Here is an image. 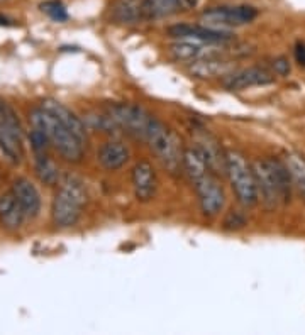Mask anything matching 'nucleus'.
Wrapping results in <instances>:
<instances>
[{
    "instance_id": "obj_22",
    "label": "nucleus",
    "mask_w": 305,
    "mask_h": 335,
    "mask_svg": "<svg viewBox=\"0 0 305 335\" xmlns=\"http://www.w3.org/2000/svg\"><path fill=\"white\" fill-rule=\"evenodd\" d=\"M36 175L41 180V183L48 184V186L58 184L61 180L58 164L53 161V157L48 153L36 154Z\"/></svg>"
},
{
    "instance_id": "obj_19",
    "label": "nucleus",
    "mask_w": 305,
    "mask_h": 335,
    "mask_svg": "<svg viewBox=\"0 0 305 335\" xmlns=\"http://www.w3.org/2000/svg\"><path fill=\"white\" fill-rule=\"evenodd\" d=\"M231 70V65L221 58H216L212 54L202 56L198 59H194L190 65V73L197 78H214V77H225Z\"/></svg>"
},
{
    "instance_id": "obj_15",
    "label": "nucleus",
    "mask_w": 305,
    "mask_h": 335,
    "mask_svg": "<svg viewBox=\"0 0 305 335\" xmlns=\"http://www.w3.org/2000/svg\"><path fill=\"white\" fill-rule=\"evenodd\" d=\"M41 107L44 108V110H48L51 115H55L56 119L59 120V122L63 124V126L66 127L68 130H70L73 135H77L78 139H80L82 142H86V129H85V124L82 122V119L78 117L75 112H71L70 108L66 107V105H63L61 102L58 100H53V99H48V100H43L41 102Z\"/></svg>"
},
{
    "instance_id": "obj_10",
    "label": "nucleus",
    "mask_w": 305,
    "mask_h": 335,
    "mask_svg": "<svg viewBox=\"0 0 305 335\" xmlns=\"http://www.w3.org/2000/svg\"><path fill=\"white\" fill-rule=\"evenodd\" d=\"M107 112L115 122L117 129H122L124 132L141 139H144L148 124L153 119V115H149L144 108L134 103H115Z\"/></svg>"
},
{
    "instance_id": "obj_1",
    "label": "nucleus",
    "mask_w": 305,
    "mask_h": 335,
    "mask_svg": "<svg viewBox=\"0 0 305 335\" xmlns=\"http://www.w3.org/2000/svg\"><path fill=\"white\" fill-rule=\"evenodd\" d=\"M197 3L198 0H112L109 14L119 24H139L185 14Z\"/></svg>"
},
{
    "instance_id": "obj_9",
    "label": "nucleus",
    "mask_w": 305,
    "mask_h": 335,
    "mask_svg": "<svg viewBox=\"0 0 305 335\" xmlns=\"http://www.w3.org/2000/svg\"><path fill=\"white\" fill-rule=\"evenodd\" d=\"M190 181L194 184L195 191H197L202 213L205 217H216L224 208L225 195L221 183L214 176V173L210 169H207V171L200 173L198 176L192 178Z\"/></svg>"
},
{
    "instance_id": "obj_6",
    "label": "nucleus",
    "mask_w": 305,
    "mask_h": 335,
    "mask_svg": "<svg viewBox=\"0 0 305 335\" xmlns=\"http://www.w3.org/2000/svg\"><path fill=\"white\" fill-rule=\"evenodd\" d=\"M225 175L231 181L237 202L243 206H254L258 203V186H256L253 166L239 151H225Z\"/></svg>"
},
{
    "instance_id": "obj_12",
    "label": "nucleus",
    "mask_w": 305,
    "mask_h": 335,
    "mask_svg": "<svg viewBox=\"0 0 305 335\" xmlns=\"http://www.w3.org/2000/svg\"><path fill=\"white\" fill-rule=\"evenodd\" d=\"M273 80L275 78L266 70L258 66H251V68H243V70L227 73L224 77V80H222V85L227 90H244V88H251V86L270 85L273 83Z\"/></svg>"
},
{
    "instance_id": "obj_21",
    "label": "nucleus",
    "mask_w": 305,
    "mask_h": 335,
    "mask_svg": "<svg viewBox=\"0 0 305 335\" xmlns=\"http://www.w3.org/2000/svg\"><path fill=\"white\" fill-rule=\"evenodd\" d=\"M169 52L178 61H194L205 56V48H203V43H198V41L180 39L178 43L169 46Z\"/></svg>"
},
{
    "instance_id": "obj_8",
    "label": "nucleus",
    "mask_w": 305,
    "mask_h": 335,
    "mask_svg": "<svg viewBox=\"0 0 305 335\" xmlns=\"http://www.w3.org/2000/svg\"><path fill=\"white\" fill-rule=\"evenodd\" d=\"M258 17V10L253 5H221L210 7L200 14V21L203 26L214 29L224 27H241V26L251 24Z\"/></svg>"
},
{
    "instance_id": "obj_3",
    "label": "nucleus",
    "mask_w": 305,
    "mask_h": 335,
    "mask_svg": "<svg viewBox=\"0 0 305 335\" xmlns=\"http://www.w3.org/2000/svg\"><path fill=\"white\" fill-rule=\"evenodd\" d=\"M86 203L85 186L77 176L66 175L59 180V188L53 198L51 217L58 227H71L82 217Z\"/></svg>"
},
{
    "instance_id": "obj_25",
    "label": "nucleus",
    "mask_w": 305,
    "mask_h": 335,
    "mask_svg": "<svg viewBox=\"0 0 305 335\" xmlns=\"http://www.w3.org/2000/svg\"><path fill=\"white\" fill-rule=\"evenodd\" d=\"M224 225H225V229H239L244 225V218L237 212H232V213H229L227 218H225Z\"/></svg>"
},
{
    "instance_id": "obj_23",
    "label": "nucleus",
    "mask_w": 305,
    "mask_h": 335,
    "mask_svg": "<svg viewBox=\"0 0 305 335\" xmlns=\"http://www.w3.org/2000/svg\"><path fill=\"white\" fill-rule=\"evenodd\" d=\"M41 10L46 12L48 16L56 22H63L68 19V12H66L65 5H63L59 0H48V2L41 3Z\"/></svg>"
},
{
    "instance_id": "obj_20",
    "label": "nucleus",
    "mask_w": 305,
    "mask_h": 335,
    "mask_svg": "<svg viewBox=\"0 0 305 335\" xmlns=\"http://www.w3.org/2000/svg\"><path fill=\"white\" fill-rule=\"evenodd\" d=\"M283 163L292 180V184L299 190L300 197L305 200V156L299 153H287Z\"/></svg>"
},
{
    "instance_id": "obj_11",
    "label": "nucleus",
    "mask_w": 305,
    "mask_h": 335,
    "mask_svg": "<svg viewBox=\"0 0 305 335\" xmlns=\"http://www.w3.org/2000/svg\"><path fill=\"white\" fill-rule=\"evenodd\" d=\"M168 34L176 39H192L203 44H225L234 39V34L225 29H214L209 26L175 24L168 27Z\"/></svg>"
},
{
    "instance_id": "obj_14",
    "label": "nucleus",
    "mask_w": 305,
    "mask_h": 335,
    "mask_svg": "<svg viewBox=\"0 0 305 335\" xmlns=\"http://www.w3.org/2000/svg\"><path fill=\"white\" fill-rule=\"evenodd\" d=\"M195 148L203 156L207 166L212 173H225V153H222L221 144L203 129L195 130Z\"/></svg>"
},
{
    "instance_id": "obj_24",
    "label": "nucleus",
    "mask_w": 305,
    "mask_h": 335,
    "mask_svg": "<svg viewBox=\"0 0 305 335\" xmlns=\"http://www.w3.org/2000/svg\"><path fill=\"white\" fill-rule=\"evenodd\" d=\"M29 139H31V146L34 149V153L36 154H43L48 151V148H50V139L46 137V134L43 132V130L39 129H34L31 130V134H29Z\"/></svg>"
},
{
    "instance_id": "obj_27",
    "label": "nucleus",
    "mask_w": 305,
    "mask_h": 335,
    "mask_svg": "<svg viewBox=\"0 0 305 335\" xmlns=\"http://www.w3.org/2000/svg\"><path fill=\"white\" fill-rule=\"evenodd\" d=\"M295 58H297V63H299L300 66H305V44L304 43H299L295 48Z\"/></svg>"
},
{
    "instance_id": "obj_28",
    "label": "nucleus",
    "mask_w": 305,
    "mask_h": 335,
    "mask_svg": "<svg viewBox=\"0 0 305 335\" xmlns=\"http://www.w3.org/2000/svg\"><path fill=\"white\" fill-rule=\"evenodd\" d=\"M0 26H10V24H9V21H7L5 17L0 16Z\"/></svg>"
},
{
    "instance_id": "obj_4",
    "label": "nucleus",
    "mask_w": 305,
    "mask_h": 335,
    "mask_svg": "<svg viewBox=\"0 0 305 335\" xmlns=\"http://www.w3.org/2000/svg\"><path fill=\"white\" fill-rule=\"evenodd\" d=\"M31 122L36 129L43 130L50 142L58 149V153L65 157L66 161L78 163L83 157V142L70 132L55 115H51L43 107L34 108L31 112Z\"/></svg>"
},
{
    "instance_id": "obj_2",
    "label": "nucleus",
    "mask_w": 305,
    "mask_h": 335,
    "mask_svg": "<svg viewBox=\"0 0 305 335\" xmlns=\"http://www.w3.org/2000/svg\"><path fill=\"white\" fill-rule=\"evenodd\" d=\"M253 173L258 186V195L268 206H275L278 202H287L290 198L292 180L285 163L278 159H256Z\"/></svg>"
},
{
    "instance_id": "obj_17",
    "label": "nucleus",
    "mask_w": 305,
    "mask_h": 335,
    "mask_svg": "<svg viewBox=\"0 0 305 335\" xmlns=\"http://www.w3.org/2000/svg\"><path fill=\"white\" fill-rule=\"evenodd\" d=\"M26 218V213L22 206L19 205L14 193H2L0 195V225L5 231H19L22 227V222Z\"/></svg>"
},
{
    "instance_id": "obj_18",
    "label": "nucleus",
    "mask_w": 305,
    "mask_h": 335,
    "mask_svg": "<svg viewBox=\"0 0 305 335\" xmlns=\"http://www.w3.org/2000/svg\"><path fill=\"white\" fill-rule=\"evenodd\" d=\"M97 159L104 169L115 171L129 161V149L120 141H107L100 146L99 153H97Z\"/></svg>"
},
{
    "instance_id": "obj_7",
    "label": "nucleus",
    "mask_w": 305,
    "mask_h": 335,
    "mask_svg": "<svg viewBox=\"0 0 305 335\" xmlns=\"http://www.w3.org/2000/svg\"><path fill=\"white\" fill-rule=\"evenodd\" d=\"M0 149L14 164H19L24 157L21 124L14 108L3 100H0Z\"/></svg>"
},
{
    "instance_id": "obj_26",
    "label": "nucleus",
    "mask_w": 305,
    "mask_h": 335,
    "mask_svg": "<svg viewBox=\"0 0 305 335\" xmlns=\"http://www.w3.org/2000/svg\"><path fill=\"white\" fill-rule=\"evenodd\" d=\"M275 71H277L278 75H287L290 71V66H288V61L285 58H278L277 61H275Z\"/></svg>"
},
{
    "instance_id": "obj_29",
    "label": "nucleus",
    "mask_w": 305,
    "mask_h": 335,
    "mask_svg": "<svg viewBox=\"0 0 305 335\" xmlns=\"http://www.w3.org/2000/svg\"><path fill=\"white\" fill-rule=\"evenodd\" d=\"M0 2H2V0H0Z\"/></svg>"
},
{
    "instance_id": "obj_5",
    "label": "nucleus",
    "mask_w": 305,
    "mask_h": 335,
    "mask_svg": "<svg viewBox=\"0 0 305 335\" xmlns=\"http://www.w3.org/2000/svg\"><path fill=\"white\" fill-rule=\"evenodd\" d=\"M144 141L148 142L149 148L160 157V161L168 171H180V168L183 166V151L178 135L169 127L153 117L144 132Z\"/></svg>"
},
{
    "instance_id": "obj_16",
    "label": "nucleus",
    "mask_w": 305,
    "mask_h": 335,
    "mask_svg": "<svg viewBox=\"0 0 305 335\" xmlns=\"http://www.w3.org/2000/svg\"><path fill=\"white\" fill-rule=\"evenodd\" d=\"M12 193L22 206L26 217H37L41 212V195L28 178H17L12 184Z\"/></svg>"
},
{
    "instance_id": "obj_13",
    "label": "nucleus",
    "mask_w": 305,
    "mask_h": 335,
    "mask_svg": "<svg viewBox=\"0 0 305 335\" xmlns=\"http://www.w3.org/2000/svg\"><path fill=\"white\" fill-rule=\"evenodd\" d=\"M133 190L138 202H149L154 198L158 190V178L153 164L149 161H141L133 168L131 175Z\"/></svg>"
}]
</instances>
